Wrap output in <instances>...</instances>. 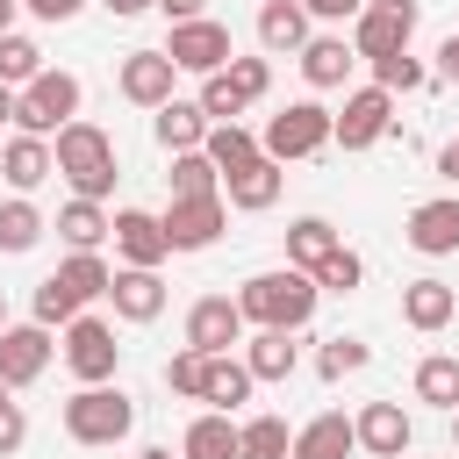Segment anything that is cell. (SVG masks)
<instances>
[{
    "label": "cell",
    "mask_w": 459,
    "mask_h": 459,
    "mask_svg": "<svg viewBox=\"0 0 459 459\" xmlns=\"http://www.w3.org/2000/svg\"><path fill=\"white\" fill-rule=\"evenodd\" d=\"M316 273H301V265H280V273H258V280H244V294H237V308H244V323H258V330H301L308 316H316Z\"/></svg>",
    "instance_id": "1"
},
{
    "label": "cell",
    "mask_w": 459,
    "mask_h": 459,
    "mask_svg": "<svg viewBox=\"0 0 459 459\" xmlns=\"http://www.w3.org/2000/svg\"><path fill=\"white\" fill-rule=\"evenodd\" d=\"M50 158H57V172L72 179V194H79V201H100V194L115 186V143H108V129H93V122L57 129Z\"/></svg>",
    "instance_id": "2"
},
{
    "label": "cell",
    "mask_w": 459,
    "mask_h": 459,
    "mask_svg": "<svg viewBox=\"0 0 459 459\" xmlns=\"http://www.w3.org/2000/svg\"><path fill=\"white\" fill-rule=\"evenodd\" d=\"M129 423H136V402H129L122 387H79V394L65 402L72 445H115V437H129Z\"/></svg>",
    "instance_id": "3"
},
{
    "label": "cell",
    "mask_w": 459,
    "mask_h": 459,
    "mask_svg": "<svg viewBox=\"0 0 459 459\" xmlns=\"http://www.w3.org/2000/svg\"><path fill=\"white\" fill-rule=\"evenodd\" d=\"M72 115H79V79H72V72H43V79L22 86L14 129H22V136H57V129H72Z\"/></svg>",
    "instance_id": "4"
},
{
    "label": "cell",
    "mask_w": 459,
    "mask_h": 459,
    "mask_svg": "<svg viewBox=\"0 0 459 459\" xmlns=\"http://www.w3.org/2000/svg\"><path fill=\"white\" fill-rule=\"evenodd\" d=\"M330 136H337V115H330V108H316V100H294V108H280V115L265 122V158H273V165H287V158L323 151Z\"/></svg>",
    "instance_id": "5"
},
{
    "label": "cell",
    "mask_w": 459,
    "mask_h": 459,
    "mask_svg": "<svg viewBox=\"0 0 459 459\" xmlns=\"http://www.w3.org/2000/svg\"><path fill=\"white\" fill-rule=\"evenodd\" d=\"M265 79H273L265 57H230L215 79H201V115H208V122H237V115L265 93Z\"/></svg>",
    "instance_id": "6"
},
{
    "label": "cell",
    "mask_w": 459,
    "mask_h": 459,
    "mask_svg": "<svg viewBox=\"0 0 459 459\" xmlns=\"http://www.w3.org/2000/svg\"><path fill=\"white\" fill-rule=\"evenodd\" d=\"M409 36H416V0H373L359 14V29H351V50L380 65V57H402Z\"/></svg>",
    "instance_id": "7"
},
{
    "label": "cell",
    "mask_w": 459,
    "mask_h": 459,
    "mask_svg": "<svg viewBox=\"0 0 459 459\" xmlns=\"http://www.w3.org/2000/svg\"><path fill=\"white\" fill-rule=\"evenodd\" d=\"M115 359H122V344H115V330H108L100 316H79V323H65V366H72L86 387H108Z\"/></svg>",
    "instance_id": "8"
},
{
    "label": "cell",
    "mask_w": 459,
    "mask_h": 459,
    "mask_svg": "<svg viewBox=\"0 0 459 459\" xmlns=\"http://www.w3.org/2000/svg\"><path fill=\"white\" fill-rule=\"evenodd\" d=\"M165 57H172L179 72L215 79V72L230 65V29H222V22H208V14H201V22H179V29H172V43H165Z\"/></svg>",
    "instance_id": "9"
},
{
    "label": "cell",
    "mask_w": 459,
    "mask_h": 459,
    "mask_svg": "<svg viewBox=\"0 0 459 459\" xmlns=\"http://www.w3.org/2000/svg\"><path fill=\"white\" fill-rule=\"evenodd\" d=\"M186 344H194V351H208V359H222L230 344H244V308H237L230 294L194 301V308H186Z\"/></svg>",
    "instance_id": "10"
},
{
    "label": "cell",
    "mask_w": 459,
    "mask_h": 459,
    "mask_svg": "<svg viewBox=\"0 0 459 459\" xmlns=\"http://www.w3.org/2000/svg\"><path fill=\"white\" fill-rule=\"evenodd\" d=\"M387 122H394V93H387V86H366V93L344 100V115H337V143H344V151H366V143L387 136Z\"/></svg>",
    "instance_id": "11"
},
{
    "label": "cell",
    "mask_w": 459,
    "mask_h": 459,
    "mask_svg": "<svg viewBox=\"0 0 459 459\" xmlns=\"http://www.w3.org/2000/svg\"><path fill=\"white\" fill-rule=\"evenodd\" d=\"M43 366H50V330H43V323L0 330V380H7V387H29Z\"/></svg>",
    "instance_id": "12"
},
{
    "label": "cell",
    "mask_w": 459,
    "mask_h": 459,
    "mask_svg": "<svg viewBox=\"0 0 459 459\" xmlns=\"http://www.w3.org/2000/svg\"><path fill=\"white\" fill-rule=\"evenodd\" d=\"M165 237H172V251H208V244L222 237V201H215V194L172 201V208H165Z\"/></svg>",
    "instance_id": "13"
},
{
    "label": "cell",
    "mask_w": 459,
    "mask_h": 459,
    "mask_svg": "<svg viewBox=\"0 0 459 459\" xmlns=\"http://www.w3.org/2000/svg\"><path fill=\"white\" fill-rule=\"evenodd\" d=\"M115 251H122L129 265H143V273H158V258L172 251V237H165V215H143V208H122V215H115Z\"/></svg>",
    "instance_id": "14"
},
{
    "label": "cell",
    "mask_w": 459,
    "mask_h": 459,
    "mask_svg": "<svg viewBox=\"0 0 459 459\" xmlns=\"http://www.w3.org/2000/svg\"><path fill=\"white\" fill-rule=\"evenodd\" d=\"M172 72H179V65H172L165 50H129V57H122V93H129L136 108H165V100H172Z\"/></svg>",
    "instance_id": "15"
},
{
    "label": "cell",
    "mask_w": 459,
    "mask_h": 459,
    "mask_svg": "<svg viewBox=\"0 0 459 459\" xmlns=\"http://www.w3.org/2000/svg\"><path fill=\"white\" fill-rule=\"evenodd\" d=\"M108 301H115V316H122V323H151V316L165 308V280H158V273H143V265H122V273H115V287H108Z\"/></svg>",
    "instance_id": "16"
},
{
    "label": "cell",
    "mask_w": 459,
    "mask_h": 459,
    "mask_svg": "<svg viewBox=\"0 0 459 459\" xmlns=\"http://www.w3.org/2000/svg\"><path fill=\"white\" fill-rule=\"evenodd\" d=\"M409 244H416L423 258L459 251V201H423V208H409Z\"/></svg>",
    "instance_id": "17"
},
{
    "label": "cell",
    "mask_w": 459,
    "mask_h": 459,
    "mask_svg": "<svg viewBox=\"0 0 459 459\" xmlns=\"http://www.w3.org/2000/svg\"><path fill=\"white\" fill-rule=\"evenodd\" d=\"M351 430H359V445L380 452V459H402V452H409V416H402L394 402H366Z\"/></svg>",
    "instance_id": "18"
},
{
    "label": "cell",
    "mask_w": 459,
    "mask_h": 459,
    "mask_svg": "<svg viewBox=\"0 0 459 459\" xmlns=\"http://www.w3.org/2000/svg\"><path fill=\"white\" fill-rule=\"evenodd\" d=\"M151 129H158V143H165V151H172V158H179V151H201V143H208V129H215V122H208V115H201V100H165V108H158V122H151Z\"/></svg>",
    "instance_id": "19"
},
{
    "label": "cell",
    "mask_w": 459,
    "mask_h": 459,
    "mask_svg": "<svg viewBox=\"0 0 459 459\" xmlns=\"http://www.w3.org/2000/svg\"><path fill=\"white\" fill-rule=\"evenodd\" d=\"M452 308H459V294H452L445 280H409V287H402V323H409V330H445Z\"/></svg>",
    "instance_id": "20"
},
{
    "label": "cell",
    "mask_w": 459,
    "mask_h": 459,
    "mask_svg": "<svg viewBox=\"0 0 459 459\" xmlns=\"http://www.w3.org/2000/svg\"><path fill=\"white\" fill-rule=\"evenodd\" d=\"M258 43L265 50H308V7L301 0H265L258 7Z\"/></svg>",
    "instance_id": "21"
},
{
    "label": "cell",
    "mask_w": 459,
    "mask_h": 459,
    "mask_svg": "<svg viewBox=\"0 0 459 459\" xmlns=\"http://www.w3.org/2000/svg\"><path fill=\"white\" fill-rule=\"evenodd\" d=\"M50 172H57V158H50V143H43V136H14V143L0 151V179H7V186H22V194H29V186H43Z\"/></svg>",
    "instance_id": "22"
},
{
    "label": "cell",
    "mask_w": 459,
    "mask_h": 459,
    "mask_svg": "<svg viewBox=\"0 0 459 459\" xmlns=\"http://www.w3.org/2000/svg\"><path fill=\"white\" fill-rule=\"evenodd\" d=\"M351 43L344 36H308V50H301V79L308 86H344V72H351Z\"/></svg>",
    "instance_id": "23"
},
{
    "label": "cell",
    "mask_w": 459,
    "mask_h": 459,
    "mask_svg": "<svg viewBox=\"0 0 459 459\" xmlns=\"http://www.w3.org/2000/svg\"><path fill=\"white\" fill-rule=\"evenodd\" d=\"M222 186H230V208H273L280 201V165L251 158L244 172H222Z\"/></svg>",
    "instance_id": "24"
},
{
    "label": "cell",
    "mask_w": 459,
    "mask_h": 459,
    "mask_svg": "<svg viewBox=\"0 0 459 459\" xmlns=\"http://www.w3.org/2000/svg\"><path fill=\"white\" fill-rule=\"evenodd\" d=\"M359 445V430L330 409V416H316V423H301V437H294V459H344Z\"/></svg>",
    "instance_id": "25"
},
{
    "label": "cell",
    "mask_w": 459,
    "mask_h": 459,
    "mask_svg": "<svg viewBox=\"0 0 459 459\" xmlns=\"http://www.w3.org/2000/svg\"><path fill=\"white\" fill-rule=\"evenodd\" d=\"M337 251V230L323 222V215H301L294 230H287V265H301V273H316L323 258Z\"/></svg>",
    "instance_id": "26"
},
{
    "label": "cell",
    "mask_w": 459,
    "mask_h": 459,
    "mask_svg": "<svg viewBox=\"0 0 459 459\" xmlns=\"http://www.w3.org/2000/svg\"><path fill=\"white\" fill-rule=\"evenodd\" d=\"M201 151H208V158H215V172H244V165H251V158H265V143H258V136H244V129H237V122H215V129H208V143H201Z\"/></svg>",
    "instance_id": "27"
},
{
    "label": "cell",
    "mask_w": 459,
    "mask_h": 459,
    "mask_svg": "<svg viewBox=\"0 0 459 459\" xmlns=\"http://www.w3.org/2000/svg\"><path fill=\"white\" fill-rule=\"evenodd\" d=\"M287 452H294V437H287L280 416H251V423H237V459H287Z\"/></svg>",
    "instance_id": "28"
},
{
    "label": "cell",
    "mask_w": 459,
    "mask_h": 459,
    "mask_svg": "<svg viewBox=\"0 0 459 459\" xmlns=\"http://www.w3.org/2000/svg\"><path fill=\"white\" fill-rule=\"evenodd\" d=\"M179 452H186V459H237V423H230V416H194Z\"/></svg>",
    "instance_id": "29"
},
{
    "label": "cell",
    "mask_w": 459,
    "mask_h": 459,
    "mask_svg": "<svg viewBox=\"0 0 459 459\" xmlns=\"http://www.w3.org/2000/svg\"><path fill=\"white\" fill-rule=\"evenodd\" d=\"M244 366H251V380H287V373H294V344H287V330H258L251 351H244Z\"/></svg>",
    "instance_id": "30"
},
{
    "label": "cell",
    "mask_w": 459,
    "mask_h": 459,
    "mask_svg": "<svg viewBox=\"0 0 459 459\" xmlns=\"http://www.w3.org/2000/svg\"><path fill=\"white\" fill-rule=\"evenodd\" d=\"M251 366L244 359H208V394L201 402H215V409H237V402H251Z\"/></svg>",
    "instance_id": "31"
},
{
    "label": "cell",
    "mask_w": 459,
    "mask_h": 459,
    "mask_svg": "<svg viewBox=\"0 0 459 459\" xmlns=\"http://www.w3.org/2000/svg\"><path fill=\"white\" fill-rule=\"evenodd\" d=\"M416 402H430V409H459V359H423L416 366Z\"/></svg>",
    "instance_id": "32"
},
{
    "label": "cell",
    "mask_w": 459,
    "mask_h": 459,
    "mask_svg": "<svg viewBox=\"0 0 459 459\" xmlns=\"http://www.w3.org/2000/svg\"><path fill=\"white\" fill-rule=\"evenodd\" d=\"M165 179H172V201H201V194H215V158L208 151H179Z\"/></svg>",
    "instance_id": "33"
},
{
    "label": "cell",
    "mask_w": 459,
    "mask_h": 459,
    "mask_svg": "<svg viewBox=\"0 0 459 459\" xmlns=\"http://www.w3.org/2000/svg\"><path fill=\"white\" fill-rule=\"evenodd\" d=\"M108 230H115V222L100 215V201H72V208L57 215V237H65L72 251H93V244H100Z\"/></svg>",
    "instance_id": "34"
},
{
    "label": "cell",
    "mask_w": 459,
    "mask_h": 459,
    "mask_svg": "<svg viewBox=\"0 0 459 459\" xmlns=\"http://www.w3.org/2000/svg\"><path fill=\"white\" fill-rule=\"evenodd\" d=\"M57 280H65V287H72L79 301H93V294H108V287H115V273H108V265H100L93 251H72V258L57 265Z\"/></svg>",
    "instance_id": "35"
},
{
    "label": "cell",
    "mask_w": 459,
    "mask_h": 459,
    "mask_svg": "<svg viewBox=\"0 0 459 459\" xmlns=\"http://www.w3.org/2000/svg\"><path fill=\"white\" fill-rule=\"evenodd\" d=\"M373 351H366V337H323V351H316V373L323 380H344V373H359Z\"/></svg>",
    "instance_id": "36"
},
{
    "label": "cell",
    "mask_w": 459,
    "mask_h": 459,
    "mask_svg": "<svg viewBox=\"0 0 459 459\" xmlns=\"http://www.w3.org/2000/svg\"><path fill=\"white\" fill-rule=\"evenodd\" d=\"M0 79H7V86L43 79V50H36L29 36H0Z\"/></svg>",
    "instance_id": "37"
},
{
    "label": "cell",
    "mask_w": 459,
    "mask_h": 459,
    "mask_svg": "<svg viewBox=\"0 0 459 459\" xmlns=\"http://www.w3.org/2000/svg\"><path fill=\"white\" fill-rule=\"evenodd\" d=\"M36 237H43V215L29 201H7L0 208V251H36Z\"/></svg>",
    "instance_id": "38"
},
{
    "label": "cell",
    "mask_w": 459,
    "mask_h": 459,
    "mask_svg": "<svg viewBox=\"0 0 459 459\" xmlns=\"http://www.w3.org/2000/svg\"><path fill=\"white\" fill-rule=\"evenodd\" d=\"M36 323H43V330H50V323H79V294H72L57 273L36 287Z\"/></svg>",
    "instance_id": "39"
},
{
    "label": "cell",
    "mask_w": 459,
    "mask_h": 459,
    "mask_svg": "<svg viewBox=\"0 0 459 459\" xmlns=\"http://www.w3.org/2000/svg\"><path fill=\"white\" fill-rule=\"evenodd\" d=\"M165 387H172V394H194V402H201V394H208V351H194V344H186V351H179V359L165 366Z\"/></svg>",
    "instance_id": "40"
},
{
    "label": "cell",
    "mask_w": 459,
    "mask_h": 459,
    "mask_svg": "<svg viewBox=\"0 0 459 459\" xmlns=\"http://www.w3.org/2000/svg\"><path fill=\"white\" fill-rule=\"evenodd\" d=\"M359 280H366V265H359V251H344V244L316 265V287H330V294H351Z\"/></svg>",
    "instance_id": "41"
},
{
    "label": "cell",
    "mask_w": 459,
    "mask_h": 459,
    "mask_svg": "<svg viewBox=\"0 0 459 459\" xmlns=\"http://www.w3.org/2000/svg\"><path fill=\"white\" fill-rule=\"evenodd\" d=\"M373 79H380L387 93H416V86H423V65L402 50V57H380V65H373Z\"/></svg>",
    "instance_id": "42"
},
{
    "label": "cell",
    "mask_w": 459,
    "mask_h": 459,
    "mask_svg": "<svg viewBox=\"0 0 459 459\" xmlns=\"http://www.w3.org/2000/svg\"><path fill=\"white\" fill-rule=\"evenodd\" d=\"M22 437H29V416H22V409H0V459L22 452Z\"/></svg>",
    "instance_id": "43"
},
{
    "label": "cell",
    "mask_w": 459,
    "mask_h": 459,
    "mask_svg": "<svg viewBox=\"0 0 459 459\" xmlns=\"http://www.w3.org/2000/svg\"><path fill=\"white\" fill-rule=\"evenodd\" d=\"M22 7H29L36 22H72V14L86 7V0H22Z\"/></svg>",
    "instance_id": "44"
},
{
    "label": "cell",
    "mask_w": 459,
    "mask_h": 459,
    "mask_svg": "<svg viewBox=\"0 0 459 459\" xmlns=\"http://www.w3.org/2000/svg\"><path fill=\"white\" fill-rule=\"evenodd\" d=\"M308 14H323V22H344V14H366V0H301Z\"/></svg>",
    "instance_id": "45"
},
{
    "label": "cell",
    "mask_w": 459,
    "mask_h": 459,
    "mask_svg": "<svg viewBox=\"0 0 459 459\" xmlns=\"http://www.w3.org/2000/svg\"><path fill=\"white\" fill-rule=\"evenodd\" d=\"M158 7H165V14H172V29H179V22H201V7H208V0H158Z\"/></svg>",
    "instance_id": "46"
},
{
    "label": "cell",
    "mask_w": 459,
    "mask_h": 459,
    "mask_svg": "<svg viewBox=\"0 0 459 459\" xmlns=\"http://www.w3.org/2000/svg\"><path fill=\"white\" fill-rule=\"evenodd\" d=\"M437 72H445V79H459V36H445V43H437Z\"/></svg>",
    "instance_id": "47"
},
{
    "label": "cell",
    "mask_w": 459,
    "mask_h": 459,
    "mask_svg": "<svg viewBox=\"0 0 459 459\" xmlns=\"http://www.w3.org/2000/svg\"><path fill=\"white\" fill-rule=\"evenodd\" d=\"M14 115H22V93H14L7 79H0V122H14Z\"/></svg>",
    "instance_id": "48"
},
{
    "label": "cell",
    "mask_w": 459,
    "mask_h": 459,
    "mask_svg": "<svg viewBox=\"0 0 459 459\" xmlns=\"http://www.w3.org/2000/svg\"><path fill=\"white\" fill-rule=\"evenodd\" d=\"M437 172H445V179H459V143H445V151H437Z\"/></svg>",
    "instance_id": "49"
},
{
    "label": "cell",
    "mask_w": 459,
    "mask_h": 459,
    "mask_svg": "<svg viewBox=\"0 0 459 459\" xmlns=\"http://www.w3.org/2000/svg\"><path fill=\"white\" fill-rule=\"evenodd\" d=\"M143 7H158V0H108V14H122V22H129V14H143Z\"/></svg>",
    "instance_id": "50"
},
{
    "label": "cell",
    "mask_w": 459,
    "mask_h": 459,
    "mask_svg": "<svg viewBox=\"0 0 459 459\" xmlns=\"http://www.w3.org/2000/svg\"><path fill=\"white\" fill-rule=\"evenodd\" d=\"M14 7H22V0H0V36H14V29H7V22H14Z\"/></svg>",
    "instance_id": "51"
},
{
    "label": "cell",
    "mask_w": 459,
    "mask_h": 459,
    "mask_svg": "<svg viewBox=\"0 0 459 459\" xmlns=\"http://www.w3.org/2000/svg\"><path fill=\"white\" fill-rule=\"evenodd\" d=\"M136 459H172V452H165V445H151V452H136Z\"/></svg>",
    "instance_id": "52"
},
{
    "label": "cell",
    "mask_w": 459,
    "mask_h": 459,
    "mask_svg": "<svg viewBox=\"0 0 459 459\" xmlns=\"http://www.w3.org/2000/svg\"><path fill=\"white\" fill-rule=\"evenodd\" d=\"M0 409H14V402H7V380H0Z\"/></svg>",
    "instance_id": "53"
},
{
    "label": "cell",
    "mask_w": 459,
    "mask_h": 459,
    "mask_svg": "<svg viewBox=\"0 0 459 459\" xmlns=\"http://www.w3.org/2000/svg\"><path fill=\"white\" fill-rule=\"evenodd\" d=\"M0 330H7V301H0Z\"/></svg>",
    "instance_id": "54"
}]
</instances>
